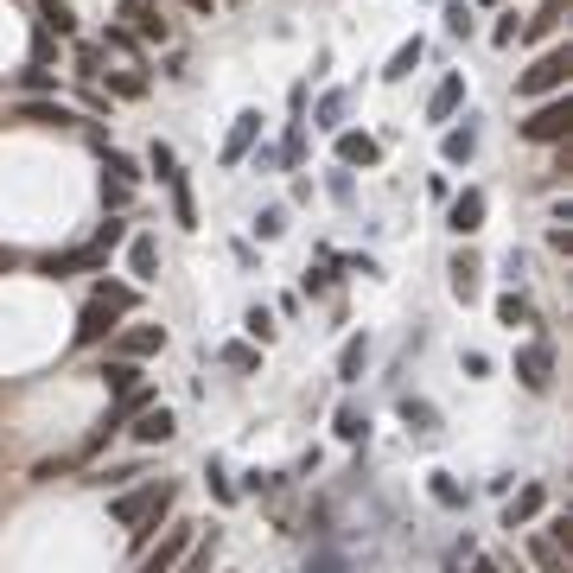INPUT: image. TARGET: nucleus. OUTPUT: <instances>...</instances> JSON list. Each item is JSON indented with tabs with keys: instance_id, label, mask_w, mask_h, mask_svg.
<instances>
[{
	"instance_id": "nucleus-1",
	"label": "nucleus",
	"mask_w": 573,
	"mask_h": 573,
	"mask_svg": "<svg viewBox=\"0 0 573 573\" xmlns=\"http://www.w3.org/2000/svg\"><path fill=\"white\" fill-rule=\"evenodd\" d=\"M172 497H179V484H141V491L115 497V523H121V529H134V548H147L153 535H160L166 510H172Z\"/></svg>"
},
{
	"instance_id": "nucleus-2",
	"label": "nucleus",
	"mask_w": 573,
	"mask_h": 573,
	"mask_svg": "<svg viewBox=\"0 0 573 573\" xmlns=\"http://www.w3.org/2000/svg\"><path fill=\"white\" fill-rule=\"evenodd\" d=\"M567 134H573V102H567V96L542 102V109L523 121V141H535V147H561Z\"/></svg>"
},
{
	"instance_id": "nucleus-3",
	"label": "nucleus",
	"mask_w": 573,
	"mask_h": 573,
	"mask_svg": "<svg viewBox=\"0 0 573 573\" xmlns=\"http://www.w3.org/2000/svg\"><path fill=\"white\" fill-rule=\"evenodd\" d=\"M567 71H573V58L567 51H548V58H535L523 77H516V96H554L567 83Z\"/></svg>"
},
{
	"instance_id": "nucleus-4",
	"label": "nucleus",
	"mask_w": 573,
	"mask_h": 573,
	"mask_svg": "<svg viewBox=\"0 0 573 573\" xmlns=\"http://www.w3.org/2000/svg\"><path fill=\"white\" fill-rule=\"evenodd\" d=\"M191 542H198V529H191V523H172V529L160 535V548L147 542V561H141V573H172V567H179L185 554H191Z\"/></svg>"
},
{
	"instance_id": "nucleus-5",
	"label": "nucleus",
	"mask_w": 573,
	"mask_h": 573,
	"mask_svg": "<svg viewBox=\"0 0 573 573\" xmlns=\"http://www.w3.org/2000/svg\"><path fill=\"white\" fill-rule=\"evenodd\" d=\"M516 376H523V389L529 395H548V382H554V344H523V351H516Z\"/></svg>"
},
{
	"instance_id": "nucleus-6",
	"label": "nucleus",
	"mask_w": 573,
	"mask_h": 573,
	"mask_svg": "<svg viewBox=\"0 0 573 573\" xmlns=\"http://www.w3.org/2000/svg\"><path fill=\"white\" fill-rule=\"evenodd\" d=\"M115 319H121V306H115V300H102V293H96V300L83 306V319H77V344H102V338L115 332Z\"/></svg>"
},
{
	"instance_id": "nucleus-7",
	"label": "nucleus",
	"mask_w": 573,
	"mask_h": 573,
	"mask_svg": "<svg viewBox=\"0 0 573 573\" xmlns=\"http://www.w3.org/2000/svg\"><path fill=\"white\" fill-rule=\"evenodd\" d=\"M459 102H465V71H446L433 83V96H427V121H453Z\"/></svg>"
},
{
	"instance_id": "nucleus-8",
	"label": "nucleus",
	"mask_w": 573,
	"mask_h": 573,
	"mask_svg": "<svg viewBox=\"0 0 573 573\" xmlns=\"http://www.w3.org/2000/svg\"><path fill=\"white\" fill-rule=\"evenodd\" d=\"M172 433H179V421H172V408H141V414H134V440H141V446H166L172 440Z\"/></svg>"
},
{
	"instance_id": "nucleus-9",
	"label": "nucleus",
	"mask_w": 573,
	"mask_h": 573,
	"mask_svg": "<svg viewBox=\"0 0 573 573\" xmlns=\"http://www.w3.org/2000/svg\"><path fill=\"white\" fill-rule=\"evenodd\" d=\"M153 351H166V332H160V325H128V332H121L115 338V357H153Z\"/></svg>"
},
{
	"instance_id": "nucleus-10",
	"label": "nucleus",
	"mask_w": 573,
	"mask_h": 573,
	"mask_svg": "<svg viewBox=\"0 0 573 573\" xmlns=\"http://www.w3.org/2000/svg\"><path fill=\"white\" fill-rule=\"evenodd\" d=\"M255 134H262V115H255V109H242V115H236V128H230V141H223V153H217V160H223V166H242V153L255 147Z\"/></svg>"
},
{
	"instance_id": "nucleus-11",
	"label": "nucleus",
	"mask_w": 573,
	"mask_h": 573,
	"mask_svg": "<svg viewBox=\"0 0 573 573\" xmlns=\"http://www.w3.org/2000/svg\"><path fill=\"white\" fill-rule=\"evenodd\" d=\"M472 153H478V121L465 115V128H446V134H440V160H446V166H465Z\"/></svg>"
},
{
	"instance_id": "nucleus-12",
	"label": "nucleus",
	"mask_w": 573,
	"mask_h": 573,
	"mask_svg": "<svg viewBox=\"0 0 573 573\" xmlns=\"http://www.w3.org/2000/svg\"><path fill=\"white\" fill-rule=\"evenodd\" d=\"M109 262V249H96V242H83V249H64V255H51V262H39L45 274H83V268H102Z\"/></svg>"
},
{
	"instance_id": "nucleus-13",
	"label": "nucleus",
	"mask_w": 573,
	"mask_h": 573,
	"mask_svg": "<svg viewBox=\"0 0 573 573\" xmlns=\"http://www.w3.org/2000/svg\"><path fill=\"white\" fill-rule=\"evenodd\" d=\"M446 223H453L459 236H478L484 230V191H459L453 211H446Z\"/></svg>"
},
{
	"instance_id": "nucleus-14",
	"label": "nucleus",
	"mask_w": 573,
	"mask_h": 573,
	"mask_svg": "<svg viewBox=\"0 0 573 573\" xmlns=\"http://www.w3.org/2000/svg\"><path fill=\"white\" fill-rule=\"evenodd\" d=\"M376 160H382V147L370 141V134H357V128L338 134V166H376Z\"/></svg>"
},
{
	"instance_id": "nucleus-15",
	"label": "nucleus",
	"mask_w": 573,
	"mask_h": 573,
	"mask_svg": "<svg viewBox=\"0 0 573 573\" xmlns=\"http://www.w3.org/2000/svg\"><path fill=\"white\" fill-rule=\"evenodd\" d=\"M128 274H134V281H153V274H160V242H153V236L128 242Z\"/></svg>"
},
{
	"instance_id": "nucleus-16",
	"label": "nucleus",
	"mask_w": 573,
	"mask_h": 573,
	"mask_svg": "<svg viewBox=\"0 0 573 573\" xmlns=\"http://www.w3.org/2000/svg\"><path fill=\"white\" fill-rule=\"evenodd\" d=\"M121 13L134 20V32H141V39H166V20L147 7V0H121Z\"/></svg>"
},
{
	"instance_id": "nucleus-17",
	"label": "nucleus",
	"mask_w": 573,
	"mask_h": 573,
	"mask_svg": "<svg viewBox=\"0 0 573 573\" xmlns=\"http://www.w3.org/2000/svg\"><path fill=\"white\" fill-rule=\"evenodd\" d=\"M160 179L172 185V211H179V223H185V230H198V211H191V185H185V172L172 166V172H160Z\"/></svg>"
},
{
	"instance_id": "nucleus-18",
	"label": "nucleus",
	"mask_w": 573,
	"mask_h": 573,
	"mask_svg": "<svg viewBox=\"0 0 573 573\" xmlns=\"http://www.w3.org/2000/svg\"><path fill=\"white\" fill-rule=\"evenodd\" d=\"M478 274H484L478 255H459V262H453V293H459V300H478Z\"/></svg>"
},
{
	"instance_id": "nucleus-19",
	"label": "nucleus",
	"mask_w": 573,
	"mask_h": 573,
	"mask_svg": "<svg viewBox=\"0 0 573 573\" xmlns=\"http://www.w3.org/2000/svg\"><path fill=\"white\" fill-rule=\"evenodd\" d=\"M529 554H535V567H542V573H567V548H561V542H548V535H535Z\"/></svg>"
},
{
	"instance_id": "nucleus-20",
	"label": "nucleus",
	"mask_w": 573,
	"mask_h": 573,
	"mask_svg": "<svg viewBox=\"0 0 573 573\" xmlns=\"http://www.w3.org/2000/svg\"><path fill=\"white\" fill-rule=\"evenodd\" d=\"M567 20V0H542V13H535V20L523 26V39H542V32H554Z\"/></svg>"
},
{
	"instance_id": "nucleus-21",
	"label": "nucleus",
	"mask_w": 573,
	"mask_h": 573,
	"mask_svg": "<svg viewBox=\"0 0 573 573\" xmlns=\"http://www.w3.org/2000/svg\"><path fill=\"white\" fill-rule=\"evenodd\" d=\"M102 382H109V395H121V389H134V382H141V370H134L128 357H109V363H102Z\"/></svg>"
},
{
	"instance_id": "nucleus-22",
	"label": "nucleus",
	"mask_w": 573,
	"mask_h": 573,
	"mask_svg": "<svg viewBox=\"0 0 573 573\" xmlns=\"http://www.w3.org/2000/svg\"><path fill=\"white\" fill-rule=\"evenodd\" d=\"M421 51H427L421 39H408V45H402V51H395V58H389V71H382V77H389V83H402V77H414V64H421Z\"/></svg>"
},
{
	"instance_id": "nucleus-23",
	"label": "nucleus",
	"mask_w": 573,
	"mask_h": 573,
	"mask_svg": "<svg viewBox=\"0 0 573 573\" xmlns=\"http://www.w3.org/2000/svg\"><path fill=\"white\" fill-rule=\"evenodd\" d=\"M535 510H542V484H529V491H523V497H516V503H510V510H503V529H516V523H529V516H535Z\"/></svg>"
},
{
	"instance_id": "nucleus-24",
	"label": "nucleus",
	"mask_w": 573,
	"mask_h": 573,
	"mask_svg": "<svg viewBox=\"0 0 573 573\" xmlns=\"http://www.w3.org/2000/svg\"><path fill=\"white\" fill-rule=\"evenodd\" d=\"M363 357H370V344H363V338L344 344V351H338V382H357L363 376Z\"/></svg>"
},
{
	"instance_id": "nucleus-25",
	"label": "nucleus",
	"mask_w": 573,
	"mask_h": 573,
	"mask_svg": "<svg viewBox=\"0 0 573 573\" xmlns=\"http://www.w3.org/2000/svg\"><path fill=\"white\" fill-rule=\"evenodd\" d=\"M39 20L58 32V39H71V32H77V20H71V7H64V0H39Z\"/></svg>"
},
{
	"instance_id": "nucleus-26",
	"label": "nucleus",
	"mask_w": 573,
	"mask_h": 573,
	"mask_svg": "<svg viewBox=\"0 0 573 573\" xmlns=\"http://www.w3.org/2000/svg\"><path fill=\"white\" fill-rule=\"evenodd\" d=\"M402 421H408L414 433H440V414H433V402H414V395L402 402Z\"/></svg>"
},
{
	"instance_id": "nucleus-27",
	"label": "nucleus",
	"mask_w": 573,
	"mask_h": 573,
	"mask_svg": "<svg viewBox=\"0 0 573 573\" xmlns=\"http://www.w3.org/2000/svg\"><path fill=\"white\" fill-rule=\"evenodd\" d=\"M102 172H109V185H134L141 172H134L128 153H115V147H102Z\"/></svg>"
},
{
	"instance_id": "nucleus-28",
	"label": "nucleus",
	"mask_w": 573,
	"mask_h": 573,
	"mask_svg": "<svg viewBox=\"0 0 573 573\" xmlns=\"http://www.w3.org/2000/svg\"><path fill=\"white\" fill-rule=\"evenodd\" d=\"M20 121H45V128H58V121H77V115L58 109V102H20Z\"/></svg>"
},
{
	"instance_id": "nucleus-29",
	"label": "nucleus",
	"mask_w": 573,
	"mask_h": 573,
	"mask_svg": "<svg viewBox=\"0 0 573 573\" xmlns=\"http://www.w3.org/2000/svg\"><path fill=\"white\" fill-rule=\"evenodd\" d=\"M497 319H503V325L516 332V325H529L535 312H529V300H523V293H503V300H497Z\"/></svg>"
},
{
	"instance_id": "nucleus-30",
	"label": "nucleus",
	"mask_w": 573,
	"mask_h": 573,
	"mask_svg": "<svg viewBox=\"0 0 573 573\" xmlns=\"http://www.w3.org/2000/svg\"><path fill=\"white\" fill-rule=\"evenodd\" d=\"M242 325H249V338H262V344H268L274 332H281V325H274V312H268V306H249V319H242Z\"/></svg>"
},
{
	"instance_id": "nucleus-31",
	"label": "nucleus",
	"mask_w": 573,
	"mask_h": 573,
	"mask_svg": "<svg viewBox=\"0 0 573 573\" xmlns=\"http://www.w3.org/2000/svg\"><path fill=\"white\" fill-rule=\"evenodd\" d=\"M363 433H370V421H363V414L344 402V408H338V440H363Z\"/></svg>"
},
{
	"instance_id": "nucleus-32",
	"label": "nucleus",
	"mask_w": 573,
	"mask_h": 573,
	"mask_svg": "<svg viewBox=\"0 0 573 573\" xmlns=\"http://www.w3.org/2000/svg\"><path fill=\"white\" fill-rule=\"evenodd\" d=\"M344 121V90H325L319 96V128H338Z\"/></svg>"
},
{
	"instance_id": "nucleus-33",
	"label": "nucleus",
	"mask_w": 573,
	"mask_h": 573,
	"mask_svg": "<svg viewBox=\"0 0 573 573\" xmlns=\"http://www.w3.org/2000/svg\"><path fill=\"white\" fill-rule=\"evenodd\" d=\"M223 363H230V370H255V363H262V357H255L249 351V344H223V351H217Z\"/></svg>"
},
{
	"instance_id": "nucleus-34",
	"label": "nucleus",
	"mask_w": 573,
	"mask_h": 573,
	"mask_svg": "<svg viewBox=\"0 0 573 573\" xmlns=\"http://www.w3.org/2000/svg\"><path fill=\"white\" fill-rule=\"evenodd\" d=\"M281 160H287V166H300V160H306V134H300V121L287 128V141H281Z\"/></svg>"
},
{
	"instance_id": "nucleus-35",
	"label": "nucleus",
	"mask_w": 573,
	"mask_h": 573,
	"mask_svg": "<svg viewBox=\"0 0 573 573\" xmlns=\"http://www.w3.org/2000/svg\"><path fill=\"white\" fill-rule=\"evenodd\" d=\"M96 293H102V300H115L121 312H134V287H128V281H102Z\"/></svg>"
},
{
	"instance_id": "nucleus-36",
	"label": "nucleus",
	"mask_w": 573,
	"mask_h": 573,
	"mask_svg": "<svg viewBox=\"0 0 573 573\" xmlns=\"http://www.w3.org/2000/svg\"><path fill=\"white\" fill-rule=\"evenodd\" d=\"M115 242H128V223H121V217H109V223L96 230V249H115Z\"/></svg>"
},
{
	"instance_id": "nucleus-37",
	"label": "nucleus",
	"mask_w": 573,
	"mask_h": 573,
	"mask_svg": "<svg viewBox=\"0 0 573 573\" xmlns=\"http://www.w3.org/2000/svg\"><path fill=\"white\" fill-rule=\"evenodd\" d=\"M433 497H440V503H453V510H459V503H465V491H459V484L446 478V472H433Z\"/></svg>"
},
{
	"instance_id": "nucleus-38",
	"label": "nucleus",
	"mask_w": 573,
	"mask_h": 573,
	"mask_svg": "<svg viewBox=\"0 0 573 573\" xmlns=\"http://www.w3.org/2000/svg\"><path fill=\"white\" fill-rule=\"evenodd\" d=\"M255 230H262V236L274 242V236H281V230H287V211H262V217H255Z\"/></svg>"
},
{
	"instance_id": "nucleus-39",
	"label": "nucleus",
	"mask_w": 573,
	"mask_h": 573,
	"mask_svg": "<svg viewBox=\"0 0 573 573\" xmlns=\"http://www.w3.org/2000/svg\"><path fill=\"white\" fill-rule=\"evenodd\" d=\"M542 535H548V542H561V548H573V516H554Z\"/></svg>"
},
{
	"instance_id": "nucleus-40",
	"label": "nucleus",
	"mask_w": 573,
	"mask_h": 573,
	"mask_svg": "<svg viewBox=\"0 0 573 573\" xmlns=\"http://www.w3.org/2000/svg\"><path fill=\"white\" fill-rule=\"evenodd\" d=\"M211 491H217V503H236V484L223 478V465H217V459H211Z\"/></svg>"
},
{
	"instance_id": "nucleus-41",
	"label": "nucleus",
	"mask_w": 573,
	"mask_h": 573,
	"mask_svg": "<svg viewBox=\"0 0 573 573\" xmlns=\"http://www.w3.org/2000/svg\"><path fill=\"white\" fill-rule=\"evenodd\" d=\"M306 573H344V561H338V554H312Z\"/></svg>"
},
{
	"instance_id": "nucleus-42",
	"label": "nucleus",
	"mask_w": 573,
	"mask_h": 573,
	"mask_svg": "<svg viewBox=\"0 0 573 573\" xmlns=\"http://www.w3.org/2000/svg\"><path fill=\"white\" fill-rule=\"evenodd\" d=\"M191 7H198V13H211V0H191Z\"/></svg>"
}]
</instances>
